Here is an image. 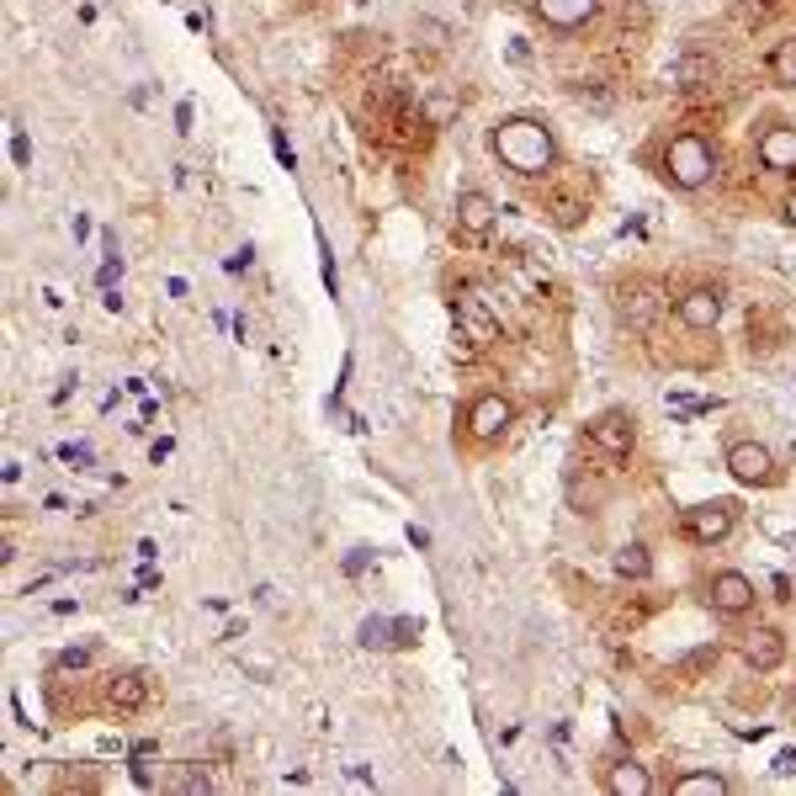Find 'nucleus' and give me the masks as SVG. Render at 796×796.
Listing matches in <instances>:
<instances>
[{
    "label": "nucleus",
    "instance_id": "nucleus-1",
    "mask_svg": "<svg viewBox=\"0 0 796 796\" xmlns=\"http://www.w3.org/2000/svg\"><path fill=\"white\" fill-rule=\"evenodd\" d=\"M489 150H494V159H499L505 170H516L521 181H542L552 165H557V144H552L548 123H537V118H505V123L494 128Z\"/></svg>",
    "mask_w": 796,
    "mask_h": 796
},
{
    "label": "nucleus",
    "instance_id": "nucleus-2",
    "mask_svg": "<svg viewBox=\"0 0 796 796\" xmlns=\"http://www.w3.org/2000/svg\"><path fill=\"white\" fill-rule=\"evenodd\" d=\"M664 170V181L679 186V191H701L711 176H717V150L706 144L701 133H674L670 144H664V159H659Z\"/></svg>",
    "mask_w": 796,
    "mask_h": 796
},
{
    "label": "nucleus",
    "instance_id": "nucleus-3",
    "mask_svg": "<svg viewBox=\"0 0 796 796\" xmlns=\"http://www.w3.org/2000/svg\"><path fill=\"white\" fill-rule=\"evenodd\" d=\"M679 526H685V537L696 542V548H717V542H728L738 526V505L733 499H711V505H690L685 516H679Z\"/></svg>",
    "mask_w": 796,
    "mask_h": 796
},
{
    "label": "nucleus",
    "instance_id": "nucleus-4",
    "mask_svg": "<svg viewBox=\"0 0 796 796\" xmlns=\"http://www.w3.org/2000/svg\"><path fill=\"white\" fill-rule=\"evenodd\" d=\"M584 435L606 452V457H632V446H638V420L627 414V409H606V414H595L589 425H584Z\"/></svg>",
    "mask_w": 796,
    "mask_h": 796
},
{
    "label": "nucleus",
    "instance_id": "nucleus-5",
    "mask_svg": "<svg viewBox=\"0 0 796 796\" xmlns=\"http://www.w3.org/2000/svg\"><path fill=\"white\" fill-rule=\"evenodd\" d=\"M728 473H733L738 484H749V489H765V484L781 478L770 446H760V441H733V446H728Z\"/></svg>",
    "mask_w": 796,
    "mask_h": 796
},
{
    "label": "nucleus",
    "instance_id": "nucleus-6",
    "mask_svg": "<svg viewBox=\"0 0 796 796\" xmlns=\"http://www.w3.org/2000/svg\"><path fill=\"white\" fill-rule=\"evenodd\" d=\"M706 600H711V611L717 616H749L760 595H754V579L722 568V574H711V584H706Z\"/></svg>",
    "mask_w": 796,
    "mask_h": 796
},
{
    "label": "nucleus",
    "instance_id": "nucleus-7",
    "mask_svg": "<svg viewBox=\"0 0 796 796\" xmlns=\"http://www.w3.org/2000/svg\"><path fill=\"white\" fill-rule=\"evenodd\" d=\"M510 420H516V403L505 394H478L467 403V430H473L478 441H499V435L510 430Z\"/></svg>",
    "mask_w": 796,
    "mask_h": 796
},
{
    "label": "nucleus",
    "instance_id": "nucleus-8",
    "mask_svg": "<svg viewBox=\"0 0 796 796\" xmlns=\"http://www.w3.org/2000/svg\"><path fill=\"white\" fill-rule=\"evenodd\" d=\"M743 664L754 674H770L786 664V632L781 627H754L749 638H743Z\"/></svg>",
    "mask_w": 796,
    "mask_h": 796
},
{
    "label": "nucleus",
    "instance_id": "nucleus-9",
    "mask_svg": "<svg viewBox=\"0 0 796 796\" xmlns=\"http://www.w3.org/2000/svg\"><path fill=\"white\" fill-rule=\"evenodd\" d=\"M674 313H679L685 330H717V319H722V292H717V287H690V292L674 303Z\"/></svg>",
    "mask_w": 796,
    "mask_h": 796
},
{
    "label": "nucleus",
    "instance_id": "nucleus-10",
    "mask_svg": "<svg viewBox=\"0 0 796 796\" xmlns=\"http://www.w3.org/2000/svg\"><path fill=\"white\" fill-rule=\"evenodd\" d=\"M653 319H659V281L621 287V324H627V330H648Z\"/></svg>",
    "mask_w": 796,
    "mask_h": 796
},
{
    "label": "nucleus",
    "instance_id": "nucleus-11",
    "mask_svg": "<svg viewBox=\"0 0 796 796\" xmlns=\"http://www.w3.org/2000/svg\"><path fill=\"white\" fill-rule=\"evenodd\" d=\"M531 11H537L548 27L574 32V27H584V22L600 11V0H531Z\"/></svg>",
    "mask_w": 796,
    "mask_h": 796
},
{
    "label": "nucleus",
    "instance_id": "nucleus-12",
    "mask_svg": "<svg viewBox=\"0 0 796 796\" xmlns=\"http://www.w3.org/2000/svg\"><path fill=\"white\" fill-rule=\"evenodd\" d=\"M494 218H499V208H494L489 191H462L457 197V229L467 240H484L494 229Z\"/></svg>",
    "mask_w": 796,
    "mask_h": 796
},
{
    "label": "nucleus",
    "instance_id": "nucleus-13",
    "mask_svg": "<svg viewBox=\"0 0 796 796\" xmlns=\"http://www.w3.org/2000/svg\"><path fill=\"white\" fill-rule=\"evenodd\" d=\"M457 335L473 345H494L499 340V319H494L484 298H457Z\"/></svg>",
    "mask_w": 796,
    "mask_h": 796
},
{
    "label": "nucleus",
    "instance_id": "nucleus-14",
    "mask_svg": "<svg viewBox=\"0 0 796 796\" xmlns=\"http://www.w3.org/2000/svg\"><path fill=\"white\" fill-rule=\"evenodd\" d=\"M760 165L775 170V176L796 170V128H765L760 133Z\"/></svg>",
    "mask_w": 796,
    "mask_h": 796
},
{
    "label": "nucleus",
    "instance_id": "nucleus-15",
    "mask_svg": "<svg viewBox=\"0 0 796 796\" xmlns=\"http://www.w3.org/2000/svg\"><path fill=\"white\" fill-rule=\"evenodd\" d=\"M144 701H150V679L139 670H123L107 679V706H112V711L128 717V711H144Z\"/></svg>",
    "mask_w": 796,
    "mask_h": 796
},
{
    "label": "nucleus",
    "instance_id": "nucleus-16",
    "mask_svg": "<svg viewBox=\"0 0 796 796\" xmlns=\"http://www.w3.org/2000/svg\"><path fill=\"white\" fill-rule=\"evenodd\" d=\"M606 792L611 796H653V775H648L638 760H616L606 770Z\"/></svg>",
    "mask_w": 796,
    "mask_h": 796
},
{
    "label": "nucleus",
    "instance_id": "nucleus-17",
    "mask_svg": "<svg viewBox=\"0 0 796 796\" xmlns=\"http://www.w3.org/2000/svg\"><path fill=\"white\" fill-rule=\"evenodd\" d=\"M674 796H728L733 792V781L728 775H717V770H685V775H674L670 781Z\"/></svg>",
    "mask_w": 796,
    "mask_h": 796
},
{
    "label": "nucleus",
    "instance_id": "nucleus-18",
    "mask_svg": "<svg viewBox=\"0 0 796 796\" xmlns=\"http://www.w3.org/2000/svg\"><path fill=\"white\" fill-rule=\"evenodd\" d=\"M611 568H616V579L643 584V579H653V552H648L643 542H627V548H616Z\"/></svg>",
    "mask_w": 796,
    "mask_h": 796
},
{
    "label": "nucleus",
    "instance_id": "nucleus-19",
    "mask_svg": "<svg viewBox=\"0 0 796 796\" xmlns=\"http://www.w3.org/2000/svg\"><path fill=\"white\" fill-rule=\"evenodd\" d=\"M165 792H176V796H202V792H213V781H208V770H202V765L181 760V765H170V775H165Z\"/></svg>",
    "mask_w": 796,
    "mask_h": 796
},
{
    "label": "nucleus",
    "instance_id": "nucleus-20",
    "mask_svg": "<svg viewBox=\"0 0 796 796\" xmlns=\"http://www.w3.org/2000/svg\"><path fill=\"white\" fill-rule=\"evenodd\" d=\"M770 75H775V86H796V37L770 48Z\"/></svg>",
    "mask_w": 796,
    "mask_h": 796
},
{
    "label": "nucleus",
    "instance_id": "nucleus-21",
    "mask_svg": "<svg viewBox=\"0 0 796 796\" xmlns=\"http://www.w3.org/2000/svg\"><path fill=\"white\" fill-rule=\"evenodd\" d=\"M711 75H717V64L696 59V54H685V59L674 64V80H679V86H696V80H711Z\"/></svg>",
    "mask_w": 796,
    "mask_h": 796
},
{
    "label": "nucleus",
    "instance_id": "nucleus-22",
    "mask_svg": "<svg viewBox=\"0 0 796 796\" xmlns=\"http://www.w3.org/2000/svg\"><path fill=\"white\" fill-rule=\"evenodd\" d=\"M388 632H394V627H388L383 616H372V621H362V648H383V643H394Z\"/></svg>",
    "mask_w": 796,
    "mask_h": 796
},
{
    "label": "nucleus",
    "instance_id": "nucleus-23",
    "mask_svg": "<svg viewBox=\"0 0 796 796\" xmlns=\"http://www.w3.org/2000/svg\"><path fill=\"white\" fill-rule=\"evenodd\" d=\"M706 664H717V643L696 648V653H690V659H685V664H679V674H685V679H690V674H701Z\"/></svg>",
    "mask_w": 796,
    "mask_h": 796
},
{
    "label": "nucleus",
    "instance_id": "nucleus-24",
    "mask_svg": "<svg viewBox=\"0 0 796 796\" xmlns=\"http://www.w3.org/2000/svg\"><path fill=\"white\" fill-rule=\"evenodd\" d=\"M420 643V621H394V648Z\"/></svg>",
    "mask_w": 796,
    "mask_h": 796
},
{
    "label": "nucleus",
    "instance_id": "nucleus-25",
    "mask_svg": "<svg viewBox=\"0 0 796 796\" xmlns=\"http://www.w3.org/2000/svg\"><path fill=\"white\" fill-rule=\"evenodd\" d=\"M91 664V648H69V653H59V670H86Z\"/></svg>",
    "mask_w": 796,
    "mask_h": 796
},
{
    "label": "nucleus",
    "instance_id": "nucleus-26",
    "mask_svg": "<svg viewBox=\"0 0 796 796\" xmlns=\"http://www.w3.org/2000/svg\"><path fill=\"white\" fill-rule=\"evenodd\" d=\"M452 112H457V101H446V96H435V101H430V123H446Z\"/></svg>",
    "mask_w": 796,
    "mask_h": 796
},
{
    "label": "nucleus",
    "instance_id": "nucleus-27",
    "mask_svg": "<svg viewBox=\"0 0 796 796\" xmlns=\"http://www.w3.org/2000/svg\"><path fill=\"white\" fill-rule=\"evenodd\" d=\"M775 775H796V749H781V754H775Z\"/></svg>",
    "mask_w": 796,
    "mask_h": 796
},
{
    "label": "nucleus",
    "instance_id": "nucleus-28",
    "mask_svg": "<svg viewBox=\"0 0 796 796\" xmlns=\"http://www.w3.org/2000/svg\"><path fill=\"white\" fill-rule=\"evenodd\" d=\"M272 150H276V159H281V165H287V170H292V165H298V159H292V150H287V139H281V133H272Z\"/></svg>",
    "mask_w": 796,
    "mask_h": 796
},
{
    "label": "nucleus",
    "instance_id": "nucleus-29",
    "mask_svg": "<svg viewBox=\"0 0 796 796\" xmlns=\"http://www.w3.org/2000/svg\"><path fill=\"white\" fill-rule=\"evenodd\" d=\"M11 159H16V165H27V139H22V133L11 139Z\"/></svg>",
    "mask_w": 796,
    "mask_h": 796
},
{
    "label": "nucleus",
    "instance_id": "nucleus-30",
    "mask_svg": "<svg viewBox=\"0 0 796 796\" xmlns=\"http://www.w3.org/2000/svg\"><path fill=\"white\" fill-rule=\"evenodd\" d=\"M786 223H796V191L786 197Z\"/></svg>",
    "mask_w": 796,
    "mask_h": 796
}]
</instances>
